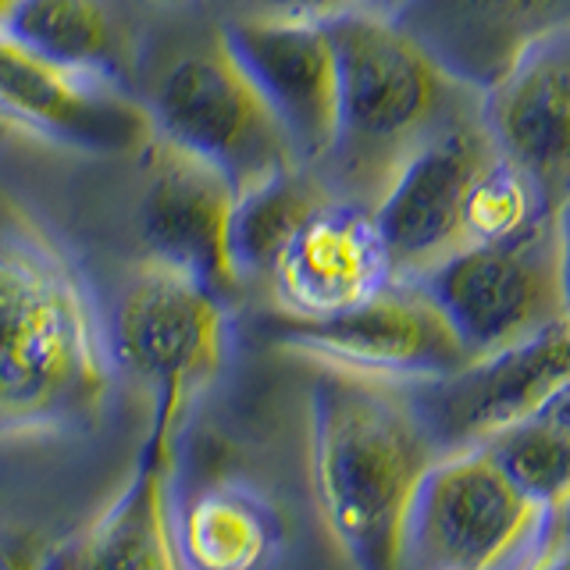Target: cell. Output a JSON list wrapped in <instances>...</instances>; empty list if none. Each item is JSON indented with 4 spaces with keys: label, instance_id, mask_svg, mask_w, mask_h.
Masks as SVG:
<instances>
[{
    "label": "cell",
    "instance_id": "obj_1",
    "mask_svg": "<svg viewBox=\"0 0 570 570\" xmlns=\"http://www.w3.org/2000/svg\"><path fill=\"white\" fill-rule=\"evenodd\" d=\"M111 382V343L79 264L0 196V442L89 428Z\"/></svg>",
    "mask_w": 570,
    "mask_h": 570
},
{
    "label": "cell",
    "instance_id": "obj_2",
    "mask_svg": "<svg viewBox=\"0 0 570 570\" xmlns=\"http://www.w3.org/2000/svg\"><path fill=\"white\" fill-rule=\"evenodd\" d=\"M439 460L403 382L317 364L311 382V485L353 570H403L406 521Z\"/></svg>",
    "mask_w": 570,
    "mask_h": 570
},
{
    "label": "cell",
    "instance_id": "obj_3",
    "mask_svg": "<svg viewBox=\"0 0 570 570\" xmlns=\"http://www.w3.org/2000/svg\"><path fill=\"white\" fill-rule=\"evenodd\" d=\"M338 58V129L325 186L371 207L396 168L474 97L389 14L346 8L328 18Z\"/></svg>",
    "mask_w": 570,
    "mask_h": 570
},
{
    "label": "cell",
    "instance_id": "obj_4",
    "mask_svg": "<svg viewBox=\"0 0 570 570\" xmlns=\"http://www.w3.org/2000/svg\"><path fill=\"white\" fill-rule=\"evenodd\" d=\"M468 356H485L563 321L557 222L531 218L495 243H468L417 278Z\"/></svg>",
    "mask_w": 570,
    "mask_h": 570
},
{
    "label": "cell",
    "instance_id": "obj_5",
    "mask_svg": "<svg viewBox=\"0 0 570 570\" xmlns=\"http://www.w3.org/2000/svg\"><path fill=\"white\" fill-rule=\"evenodd\" d=\"M147 111L160 139L225 171L236 193L299 168L282 121L225 43L175 61Z\"/></svg>",
    "mask_w": 570,
    "mask_h": 570
},
{
    "label": "cell",
    "instance_id": "obj_6",
    "mask_svg": "<svg viewBox=\"0 0 570 570\" xmlns=\"http://www.w3.org/2000/svg\"><path fill=\"white\" fill-rule=\"evenodd\" d=\"M546 510L481 453L439 456L406 521V557L424 570H517L542 542Z\"/></svg>",
    "mask_w": 570,
    "mask_h": 570
},
{
    "label": "cell",
    "instance_id": "obj_7",
    "mask_svg": "<svg viewBox=\"0 0 570 570\" xmlns=\"http://www.w3.org/2000/svg\"><path fill=\"white\" fill-rule=\"evenodd\" d=\"M115 367L150 392L193 403L225 364V296L183 267L142 257L107 328Z\"/></svg>",
    "mask_w": 570,
    "mask_h": 570
},
{
    "label": "cell",
    "instance_id": "obj_8",
    "mask_svg": "<svg viewBox=\"0 0 570 570\" xmlns=\"http://www.w3.org/2000/svg\"><path fill=\"white\" fill-rule=\"evenodd\" d=\"M275 343L314 364L385 382H428L471 361L453 325L417 282H389L332 317H285Z\"/></svg>",
    "mask_w": 570,
    "mask_h": 570
},
{
    "label": "cell",
    "instance_id": "obj_9",
    "mask_svg": "<svg viewBox=\"0 0 570 570\" xmlns=\"http://www.w3.org/2000/svg\"><path fill=\"white\" fill-rule=\"evenodd\" d=\"M495 154L481 104H463L396 168L371 204L392 282H417L463 246V200Z\"/></svg>",
    "mask_w": 570,
    "mask_h": 570
},
{
    "label": "cell",
    "instance_id": "obj_10",
    "mask_svg": "<svg viewBox=\"0 0 570 570\" xmlns=\"http://www.w3.org/2000/svg\"><path fill=\"white\" fill-rule=\"evenodd\" d=\"M570 382V325L560 321L539 335L474 356L453 374L410 382V400L439 456L471 453L510 424L539 414L542 403Z\"/></svg>",
    "mask_w": 570,
    "mask_h": 570
},
{
    "label": "cell",
    "instance_id": "obj_11",
    "mask_svg": "<svg viewBox=\"0 0 570 570\" xmlns=\"http://www.w3.org/2000/svg\"><path fill=\"white\" fill-rule=\"evenodd\" d=\"M139 157L142 193L136 204V228L142 254L183 267L218 296L236 293L243 275L232 249V218L239 193L228 175L157 132Z\"/></svg>",
    "mask_w": 570,
    "mask_h": 570
},
{
    "label": "cell",
    "instance_id": "obj_12",
    "mask_svg": "<svg viewBox=\"0 0 570 570\" xmlns=\"http://www.w3.org/2000/svg\"><path fill=\"white\" fill-rule=\"evenodd\" d=\"M222 43L282 121L299 165H325L338 129V58L328 22L293 14L239 18Z\"/></svg>",
    "mask_w": 570,
    "mask_h": 570
},
{
    "label": "cell",
    "instance_id": "obj_13",
    "mask_svg": "<svg viewBox=\"0 0 570 570\" xmlns=\"http://www.w3.org/2000/svg\"><path fill=\"white\" fill-rule=\"evenodd\" d=\"M111 79L47 61L0 32V118L68 147L139 157L154 118Z\"/></svg>",
    "mask_w": 570,
    "mask_h": 570
},
{
    "label": "cell",
    "instance_id": "obj_14",
    "mask_svg": "<svg viewBox=\"0 0 570 570\" xmlns=\"http://www.w3.org/2000/svg\"><path fill=\"white\" fill-rule=\"evenodd\" d=\"M478 100L499 157L557 214L570 196V29L534 40Z\"/></svg>",
    "mask_w": 570,
    "mask_h": 570
},
{
    "label": "cell",
    "instance_id": "obj_15",
    "mask_svg": "<svg viewBox=\"0 0 570 570\" xmlns=\"http://www.w3.org/2000/svg\"><path fill=\"white\" fill-rule=\"evenodd\" d=\"M272 293L285 317H332L392 282V264L371 207L328 196L282 249Z\"/></svg>",
    "mask_w": 570,
    "mask_h": 570
},
{
    "label": "cell",
    "instance_id": "obj_16",
    "mask_svg": "<svg viewBox=\"0 0 570 570\" xmlns=\"http://www.w3.org/2000/svg\"><path fill=\"white\" fill-rule=\"evenodd\" d=\"M189 400L157 396L150 435L125 489L89 528L65 570H186L171 513L175 439Z\"/></svg>",
    "mask_w": 570,
    "mask_h": 570
},
{
    "label": "cell",
    "instance_id": "obj_17",
    "mask_svg": "<svg viewBox=\"0 0 570 570\" xmlns=\"http://www.w3.org/2000/svg\"><path fill=\"white\" fill-rule=\"evenodd\" d=\"M389 18L474 94L549 32L570 29V0H400Z\"/></svg>",
    "mask_w": 570,
    "mask_h": 570
},
{
    "label": "cell",
    "instance_id": "obj_18",
    "mask_svg": "<svg viewBox=\"0 0 570 570\" xmlns=\"http://www.w3.org/2000/svg\"><path fill=\"white\" fill-rule=\"evenodd\" d=\"M186 570H257L275 546L272 513L254 492L210 485L175 521Z\"/></svg>",
    "mask_w": 570,
    "mask_h": 570
},
{
    "label": "cell",
    "instance_id": "obj_19",
    "mask_svg": "<svg viewBox=\"0 0 570 570\" xmlns=\"http://www.w3.org/2000/svg\"><path fill=\"white\" fill-rule=\"evenodd\" d=\"M4 32L32 53L65 68L115 76L121 40L100 0H22Z\"/></svg>",
    "mask_w": 570,
    "mask_h": 570
},
{
    "label": "cell",
    "instance_id": "obj_20",
    "mask_svg": "<svg viewBox=\"0 0 570 570\" xmlns=\"http://www.w3.org/2000/svg\"><path fill=\"white\" fill-rule=\"evenodd\" d=\"M328 196L332 189L325 186V178H314L311 168L303 165L267 178L257 189L239 193L236 218H232V249H236L239 275L243 278L272 275L282 249L289 246L299 225Z\"/></svg>",
    "mask_w": 570,
    "mask_h": 570
},
{
    "label": "cell",
    "instance_id": "obj_21",
    "mask_svg": "<svg viewBox=\"0 0 570 570\" xmlns=\"http://www.w3.org/2000/svg\"><path fill=\"white\" fill-rule=\"evenodd\" d=\"M510 485L546 513L570 499V432L539 414L478 445Z\"/></svg>",
    "mask_w": 570,
    "mask_h": 570
},
{
    "label": "cell",
    "instance_id": "obj_22",
    "mask_svg": "<svg viewBox=\"0 0 570 570\" xmlns=\"http://www.w3.org/2000/svg\"><path fill=\"white\" fill-rule=\"evenodd\" d=\"M539 214L542 204L531 183L510 160L495 154L468 189V200H463V246L507 239L513 232H521L531 218H539Z\"/></svg>",
    "mask_w": 570,
    "mask_h": 570
},
{
    "label": "cell",
    "instance_id": "obj_23",
    "mask_svg": "<svg viewBox=\"0 0 570 570\" xmlns=\"http://www.w3.org/2000/svg\"><path fill=\"white\" fill-rule=\"evenodd\" d=\"M0 570H50V549L40 534L0 528Z\"/></svg>",
    "mask_w": 570,
    "mask_h": 570
},
{
    "label": "cell",
    "instance_id": "obj_24",
    "mask_svg": "<svg viewBox=\"0 0 570 570\" xmlns=\"http://www.w3.org/2000/svg\"><path fill=\"white\" fill-rule=\"evenodd\" d=\"M264 14H293V18H321L328 22L338 11L353 8L350 0H257Z\"/></svg>",
    "mask_w": 570,
    "mask_h": 570
},
{
    "label": "cell",
    "instance_id": "obj_25",
    "mask_svg": "<svg viewBox=\"0 0 570 570\" xmlns=\"http://www.w3.org/2000/svg\"><path fill=\"white\" fill-rule=\"evenodd\" d=\"M557 222V261H560V293H563V321L570 325V196L552 214Z\"/></svg>",
    "mask_w": 570,
    "mask_h": 570
},
{
    "label": "cell",
    "instance_id": "obj_26",
    "mask_svg": "<svg viewBox=\"0 0 570 570\" xmlns=\"http://www.w3.org/2000/svg\"><path fill=\"white\" fill-rule=\"evenodd\" d=\"M517 570H570V546L542 534V542L534 546V552Z\"/></svg>",
    "mask_w": 570,
    "mask_h": 570
},
{
    "label": "cell",
    "instance_id": "obj_27",
    "mask_svg": "<svg viewBox=\"0 0 570 570\" xmlns=\"http://www.w3.org/2000/svg\"><path fill=\"white\" fill-rule=\"evenodd\" d=\"M539 417H546V421H552V424H560V428H567V432H570V382H563V385L542 403Z\"/></svg>",
    "mask_w": 570,
    "mask_h": 570
},
{
    "label": "cell",
    "instance_id": "obj_28",
    "mask_svg": "<svg viewBox=\"0 0 570 570\" xmlns=\"http://www.w3.org/2000/svg\"><path fill=\"white\" fill-rule=\"evenodd\" d=\"M542 534H546V539H557V542H567L570 546V499H563L557 510H549Z\"/></svg>",
    "mask_w": 570,
    "mask_h": 570
},
{
    "label": "cell",
    "instance_id": "obj_29",
    "mask_svg": "<svg viewBox=\"0 0 570 570\" xmlns=\"http://www.w3.org/2000/svg\"><path fill=\"white\" fill-rule=\"evenodd\" d=\"M22 4V0H0V32H4V26H8V18L14 14V8Z\"/></svg>",
    "mask_w": 570,
    "mask_h": 570
},
{
    "label": "cell",
    "instance_id": "obj_30",
    "mask_svg": "<svg viewBox=\"0 0 570 570\" xmlns=\"http://www.w3.org/2000/svg\"><path fill=\"white\" fill-rule=\"evenodd\" d=\"M350 4H353V8H371V0H350ZM396 4H400V0H392V8H396ZM392 8H389V11H392Z\"/></svg>",
    "mask_w": 570,
    "mask_h": 570
},
{
    "label": "cell",
    "instance_id": "obj_31",
    "mask_svg": "<svg viewBox=\"0 0 570 570\" xmlns=\"http://www.w3.org/2000/svg\"><path fill=\"white\" fill-rule=\"evenodd\" d=\"M157 4H183V0H157Z\"/></svg>",
    "mask_w": 570,
    "mask_h": 570
}]
</instances>
